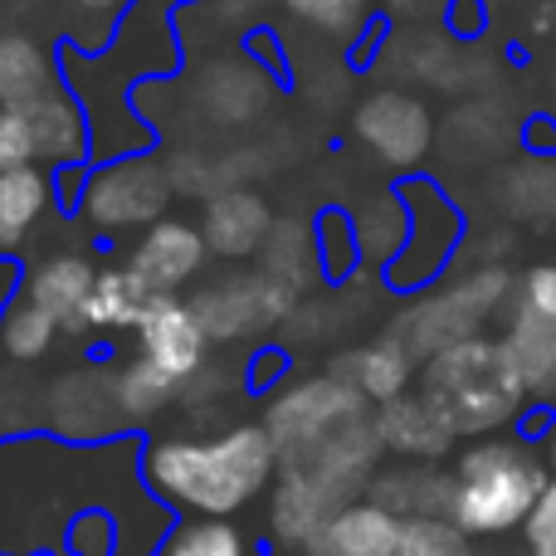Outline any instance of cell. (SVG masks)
Listing matches in <instances>:
<instances>
[{"label": "cell", "mask_w": 556, "mask_h": 556, "mask_svg": "<svg viewBox=\"0 0 556 556\" xmlns=\"http://www.w3.org/2000/svg\"><path fill=\"white\" fill-rule=\"evenodd\" d=\"M176 391H181V386H176L166 371H156L152 362H142V356H132L127 366H117L113 371V401H117L123 425H137V420L162 415L166 405L176 401Z\"/></svg>", "instance_id": "4316f807"}, {"label": "cell", "mask_w": 556, "mask_h": 556, "mask_svg": "<svg viewBox=\"0 0 556 556\" xmlns=\"http://www.w3.org/2000/svg\"><path fill=\"white\" fill-rule=\"evenodd\" d=\"M313 244H317V269H323L327 283H346V278L362 269L352 215L342 205H327V211L313 215Z\"/></svg>", "instance_id": "f1b7e54d"}, {"label": "cell", "mask_w": 556, "mask_h": 556, "mask_svg": "<svg viewBox=\"0 0 556 556\" xmlns=\"http://www.w3.org/2000/svg\"><path fill=\"white\" fill-rule=\"evenodd\" d=\"M211 260L201 240V225L176 220V215H162L156 225H147L137 235L132 254H127V269L142 278L152 293H181L186 283H195Z\"/></svg>", "instance_id": "8fae6325"}, {"label": "cell", "mask_w": 556, "mask_h": 556, "mask_svg": "<svg viewBox=\"0 0 556 556\" xmlns=\"http://www.w3.org/2000/svg\"><path fill=\"white\" fill-rule=\"evenodd\" d=\"M172 172L156 162L152 152L117 156V162H93L84 172V191H78V215L103 235L147 230L172 211Z\"/></svg>", "instance_id": "8992f818"}, {"label": "cell", "mask_w": 556, "mask_h": 556, "mask_svg": "<svg viewBox=\"0 0 556 556\" xmlns=\"http://www.w3.org/2000/svg\"><path fill=\"white\" fill-rule=\"evenodd\" d=\"M376 440L395 454H410V459H440V454L454 450V430L434 415V405L425 401L420 391H405L395 401H386L381 410L371 415Z\"/></svg>", "instance_id": "9a60e30c"}, {"label": "cell", "mask_w": 556, "mask_h": 556, "mask_svg": "<svg viewBox=\"0 0 556 556\" xmlns=\"http://www.w3.org/2000/svg\"><path fill=\"white\" fill-rule=\"evenodd\" d=\"M366 420V401L337 376H313V381L283 386L274 395L264 430L278 444V459H298V454L317 450L323 440L342 434L346 425Z\"/></svg>", "instance_id": "ba28073f"}, {"label": "cell", "mask_w": 556, "mask_h": 556, "mask_svg": "<svg viewBox=\"0 0 556 556\" xmlns=\"http://www.w3.org/2000/svg\"><path fill=\"white\" fill-rule=\"evenodd\" d=\"M49 420L64 434H74V440H103L108 430H117L123 415H117V401H113V376H98V371L64 376L54 386V395H49Z\"/></svg>", "instance_id": "e0dca14e"}, {"label": "cell", "mask_w": 556, "mask_h": 556, "mask_svg": "<svg viewBox=\"0 0 556 556\" xmlns=\"http://www.w3.org/2000/svg\"><path fill=\"white\" fill-rule=\"evenodd\" d=\"M381 10L391 20H420V15H444L450 0H381Z\"/></svg>", "instance_id": "74e56055"}, {"label": "cell", "mask_w": 556, "mask_h": 556, "mask_svg": "<svg viewBox=\"0 0 556 556\" xmlns=\"http://www.w3.org/2000/svg\"><path fill=\"white\" fill-rule=\"evenodd\" d=\"M337 381L352 386L366 405H371V401L386 405V401H395V395L410 391L415 356L405 352L395 337H376V342L356 346V352H346L342 362H337Z\"/></svg>", "instance_id": "ac0fdd59"}, {"label": "cell", "mask_w": 556, "mask_h": 556, "mask_svg": "<svg viewBox=\"0 0 556 556\" xmlns=\"http://www.w3.org/2000/svg\"><path fill=\"white\" fill-rule=\"evenodd\" d=\"M59 84V59L35 35L0 29V108H25Z\"/></svg>", "instance_id": "44dd1931"}, {"label": "cell", "mask_w": 556, "mask_h": 556, "mask_svg": "<svg viewBox=\"0 0 556 556\" xmlns=\"http://www.w3.org/2000/svg\"><path fill=\"white\" fill-rule=\"evenodd\" d=\"M498 342H503V352H508L522 395H528V401H552L556 395V323H542L528 307L513 303L508 327H503Z\"/></svg>", "instance_id": "2e32d148"}, {"label": "cell", "mask_w": 556, "mask_h": 556, "mask_svg": "<svg viewBox=\"0 0 556 556\" xmlns=\"http://www.w3.org/2000/svg\"><path fill=\"white\" fill-rule=\"evenodd\" d=\"M49 195H54V176H49L45 166L0 172V254L25 244L35 220L49 211Z\"/></svg>", "instance_id": "603a6c76"}, {"label": "cell", "mask_w": 556, "mask_h": 556, "mask_svg": "<svg viewBox=\"0 0 556 556\" xmlns=\"http://www.w3.org/2000/svg\"><path fill=\"white\" fill-rule=\"evenodd\" d=\"M522 532H528L532 556H556V469H552V479H547V493H542V503L532 508V518L522 522Z\"/></svg>", "instance_id": "d590c367"}, {"label": "cell", "mask_w": 556, "mask_h": 556, "mask_svg": "<svg viewBox=\"0 0 556 556\" xmlns=\"http://www.w3.org/2000/svg\"><path fill=\"white\" fill-rule=\"evenodd\" d=\"M395 556H464V532H454L440 518H405Z\"/></svg>", "instance_id": "d6a6232c"}, {"label": "cell", "mask_w": 556, "mask_h": 556, "mask_svg": "<svg viewBox=\"0 0 556 556\" xmlns=\"http://www.w3.org/2000/svg\"><path fill=\"white\" fill-rule=\"evenodd\" d=\"M20 278H25V274H20V264L10 260V254H0V317H5L10 298L20 293Z\"/></svg>", "instance_id": "ab89813d"}, {"label": "cell", "mask_w": 556, "mask_h": 556, "mask_svg": "<svg viewBox=\"0 0 556 556\" xmlns=\"http://www.w3.org/2000/svg\"><path fill=\"white\" fill-rule=\"evenodd\" d=\"M513 283H518V278L503 269V264H479V269H469L464 278H454V283L415 298V303L395 317L391 337L415 362H425V356L444 352V346L464 342V337H479L483 323L513 298Z\"/></svg>", "instance_id": "277c9868"}, {"label": "cell", "mask_w": 556, "mask_h": 556, "mask_svg": "<svg viewBox=\"0 0 556 556\" xmlns=\"http://www.w3.org/2000/svg\"><path fill=\"white\" fill-rule=\"evenodd\" d=\"M552 479V464L542 459V444L532 440H489L469 444L450 479V528L464 538H498L532 518Z\"/></svg>", "instance_id": "7a4b0ae2"}, {"label": "cell", "mask_w": 556, "mask_h": 556, "mask_svg": "<svg viewBox=\"0 0 556 556\" xmlns=\"http://www.w3.org/2000/svg\"><path fill=\"white\" fill-rule=\"evenodd\" d=\"M352 215V230H356V254H362L366 269H386V264L401 254L405 230H410V215H405L401 195L395 191H376L366 195Z\"/></svg>", "instance_id": "cb8c5ba5"}, {"label": "cell", "mask_w": 556, "mask_h": 556, "mask_svg": "<svg viewBox=\"0 0 556 556\" xmlns=\"http://www.w3.org/2000/svg\"><path fill=\"white\" fill-rule=\"evenodd\" d=\"M278 5L303 29L332 39V45L356 49V39L366 35V25H371L376 10H381V0H278Z\"/></svg>", "instance_id": "484cf974"}, {"label": "cell", "mask_w": 556, "mask_h": 556, "mask_svg": "<svg viewBox=\"0 0 556 556\" xmlns=\"http://www.w3.org/2000/svg\"><path fill=\"white\" fill-rule=\"evenodd\" d=\"M420 395L434 405L444 425L459 434H498L503 425H513L528 410L513 362L503 352L498 337H464V342L444 346V352L420 362Z\"/></svg>", "instance_id": "3957f363"}, {"label": "cell", "mask_w": 556, "mask_h": 556, "mask_svg": "<svg viewBox=\"0 0 556 556\" xmlns=\"http://www.w3.org/2000/svg\"><path fill=\"white\" fill-rule=\"evenodd\" d=\"M401 532H405V518L391 513L386 503H342L313 532L307 547L317 556H395Z\"/></svg>", "instance_id": "5bb4252c"}, {"label": "cell", "mask_w": 556, "mask_h": 556, "mask_svg": "<svg viewBox=\"0 0 556 556\" xmlns=\"http://www.w3.org/2000/svg\"><path fill=\"white\" fill-rule=\"evenodd\" d=\"M503 186H508L503 205H508L518 220H556V162L513 166Z\"/></svg>", "instance_id": "4dcf8cb0"}, {"label": "cell", "mask_w": 556, "mask_h": 556, "mask_svg": "<svg viewBox=\"0 0 556 556\" xmlns=\"http://www.w3.org/2000/svg\"><path fill=\"white\" fill-rule=\"evenodd\" d=\"M293 303H298L293 288H283L264 269H254V274L244 269V274H225L215 283H205L191 298V313L201 317L211 342H244V337H260L269 327H278L293 313Z\"/></svg>", "instance_id": "9c48e42d"}, {"label": "cell", "mask_w": 556, "mask_h": 556, "mask_svg": "<svg viewBox=\"0 0 556 556\" xmlns=\"http://www.w3.org/2000/svg\"><path fill=\"white\" fill-rule=\"evenodd\" d=\"M274 205L264 201V191L254 186H220L215 195H205L201 211V240L215 260H260L264 240L274 230Z\"/></svg>", "instance_id": "7c38bea8"}, {"label": "cell", "mask_w": 556, "mask_h": 556, "mask_svg": "<svg viewBox=\"0 0 556 556\" xmlns=\"http://www.w3.org/2000/svg\"><path fill=\"white\" fill-rule=\"evenodd\" d=\"M278 444L264 425H235L215 440H156L142 450L152 498L191 518H235L274 483Z\"/></svg>", "instance_id": "6da1fadb"}, {"label": "cell", "mask_w": 556, "mask_h": 556, "mask_svg": "<svg viewBox=\"0 0 556 556\" xmlns=\"http://www.w3.org/2000/svg\"><path fill=\"white\" fill-rule=\"evenodd\" d=\"M260 269L278 278L283 288H293V293L313 288L323 278V269H317V244H313V220H298V215L274 220L269 240L260 250Z\"/></svg>", "instance_id": "d4e9b609"}, {"label": "cell", "mask_w": 556, "mask_h": 556, "mask_svg": "<svg viewBox=\"0 0 556 556\" xmlns=\"http://www.w3.org/2000/svg\"><path fill=\"white\" fill-rule=\"evenodd\" d=\"M93 278H98V269H93V260H84V254H49L45 264H35V269L20 278V293H25L35 307H45L59 327L74 332Z\"/></svg>", "instance_id": "d6986e66"}, {"label": "cell", "mask_w": 556, "mask_h": 556, "mask_svg": "<svg viewBox=\"0 0 556 556\" xmlns=\"http://www.w3.org/2000/svg\"><path fill=\"white\" fill-rule=\"evenodd\" d=\"M147 298H152V288L127 269V264L123 269H98L74 332H123V327H137Z\"/></svg>", "instance_id": "7402d4cb"}, {"label": "cell", "mask_w": 556, "mask_h": 556, "mask_svg": "<svg viewBox=\"0 0 556 556\" xmlns=\"http://www.w3.org/2000/svg\"><path fill=\"white\" fill-rule=\"evenodd\" d=\"M269 5H278V0H201V10L220 29H250V25H260Z\"/></svg>", "instance_id": "8d00e7d4"}, {"label": "cell", "mask_w": 556, "mask_h": 556, "mask_svg": "<svg viewBox=\"0 0 556 556\" xmlns=\"http://www.w3.org/2000/svg\"><path fill=\"white\" fill-rule=\"evenodd\" d=\"M64 552L68 556H123V528H117L113 513L84 508V513H74V518H68Z\"/></svg>", "instance_id": "1f68e13d"}, {"label": "cell", "mask_w": 556, "mask_h": 556, "mask_svg": "<svg viewBox=\"0 0 556 556\" xmlns=\"http://www.w3.org/2000/svg\"><path fill=\"white\" fill-rule=\"evenodd\" d=\"M29 137H35V166L59 172V166H84L93 162V132H88V113L64 84H54L49 93L29 98L25 108Z\"/></svg>", "instance_id": "4fadbf2b"}, {"label": "cell", "mask_w": 556, "mask_h": 556, "mask_svg": "<svg viewBox=\"0 0 556 556\" xmlns=\"http://www.w3.org/2000/svg\"><path fill=\"white\" fill-rule=\"evenodd\" d=\"M132 332H137V356L152 362L156 371H166L176 386L195 381L205 371L211 337H205L201 317L191 313V303L181 293H152Z\"/></svg>", "instance_id": "30bf717a"}, {"label": "cell", "mask_w": 556, "mask_h": 556, "mask_svg": "<svg viewBox=\"0 0 556 556\" xmlns=\"http://www.w3.org/2000/svg\"><path fill=\"white\" fill-rule=\"evenodd\" d=\"M54 337H59V323L45 307H35L25 293L10 298L5 317H0V356H10V362H39L54 346Z\"/></svg>", "instance_id": "83f0119b"}, {"label": "cell", "mask_w": 556, "mask_h": 556, "mask_svg": "<svg viewBox=\"0 0 556 556\" xmlns=\"http://www.w3.org/2000/svg\"><path fill=\"white\" fill-rule=\"evenodd\" d=\"M352 137L376 166L395 176H420L434 152V113L410 88H376L352 108Z\"/></svg>", "instance_id": "52a82bcc"}, {"label": "cell", "mask_w": 556, "mask_h": 556, "mask_svg": "<svg viewBox=\"0 0 556 556\" xmlns=\"http://www.w3.org/2000/svg\"><path fill=\"white\" fill-rule=\"evenodd\" d=\"M15 166H35V137L20 108H0V172Z\"/></svg>", "instance_id": "e575fe53"}, {"label": "cell", "mask_w": 556, "mask_h": 556, "mask_svg": "<svg viewBox=\"0 0 556 556\" xmlns=\"http://www.w3.org/2000/svg\"><path fill=\"white\" fill-rule=\"evenodd\" d=\"M513 303L528 307L542 323H556V264H532V269L513 283Z\"/></svg>", "instance_id": "836d02e7"}, {"label": "cell", "mask_w": 556, "mask_h": 556, "mask_svg": "<svg viewBox=\"0 0 556 556\" xmlns=\"http://www.w3.org/2000/svg\"><path fill=\"white\" fill-rule=\"evenodd\" d=\"M68 5H74L78 15H88V20H123L132 0H68Z\"/></svg>", "instance_id": "f35d334b"}, {"label": "cell", "mask_w": 556, "mask_h": 556, "mask_svg": "<svg viewBox=\"0 0 556 556\" xmlns=\"http://www.w3.org/2000/svg\"><path fill=\"white\" fill-rule=\"evenodd\" d=\"M59 556H68V552H59Z\"/></svg>", "instance_id": "60d3db41"}, {"label": "cell", "mask_w": 556, "mask_h": 556, "mask_svg": "<svg viewBox=\"0 0 556 556\" xmlns=\"http://www.w3.org/2000/svg\"><path fill=\"white\" fill-rule=\"evenodd\" d=\"M162 556H250V542L230 518H191L166 532Z\"/></svg>", "instance_id": "f546056e"}, {"label": "cell", "mask_w": 556, "mask_h": 556, "mask_svg": "<svg viewBox=\"0 0 556 556\" xmlns=\"http://www.w3.org/2000/svg\"><path fill=\"white\" fill-rule=\"evenodd\" d=\"M269 93L274 84L250 59H220V64H211L201 74V108L215 123H250V117L264 113Z\"/></svg>", "instance_id": "ffe728a7"}, {"label": "cell", "mask_w": 556, "mask_h": 556, "mask_svg": "<svg viewBox=\"0 0 556 556\" xmlns=\"http://www.w3.org/2000/svg\"><path fill=\"white\" fill-rule=\"evenodd\" d=\"M395 195L410 215V230H405L401 254L386 264L381 278L391 293H425L454 264V254L464 250L469 220H464L459 201L450 191H440L430 176H401Z\"/></svg>", "instance_id": "5b68a950"}]
</instances>
